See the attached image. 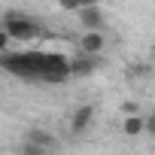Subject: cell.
Returning <instances> with one entry per match:
<instances>
[{
  "label": "cell",
  "instance_id": "2",
  "mask_svg": "<svg viewBox=\"0 0 155 155\" xmlns=\"http://www.w3.org/2000/svg\"><path fill=\"white\" fill-rule=\"evenodd\" d=\"M3 34L9 40H18V43H28L34 37H40V25L37 18L25 15V12H6L3 15Z\"/></svg>",
  "mask_w": 155,
  "mask_h": 155
},
{
  "label": "cell",
  "instance_id": "3",
  "mask_svg": "<svg viewBox=\"0 0 155 155\" xmlns=\"http://www.w3.org/2000/svg\"><path fill=\"white\" fill-rule=\"evenodd\" d=\"M91 119H94V107H79V110L73 113V119H70V134L79 137V134L91 125Z\"/></svg>",
  "mask_w": 155,
  "mask_h": 155
},
{
  "label": "cell",
  "instance_id": "6",
  "mask_svg": "<svg viewBox=\"0 0 155 155\" xmlns=\"http://www.w3.org/2000/svg\"><path fill=\"white\" fill-rule=\"evenodd\" d=\"M79 49H82V55H101V49H104V34H101V31H88V34L82 37Z\"/></svg>",
  "mask_w": 155,
  "mask_h": 155
},
{
  "label": "cell",
  "instance_id": "7",
  "mask_svg": "<svg viewBox=\"0 0 155 155\" xmlns=\"http://www.w3.org/2000/svg\"><path fill=\"white\" fill-rule=\"evenodd\" d=\"M146 131V119L143 116H128L125 119V134L128 137H137V134H143Z\"/></svg>",
  "mask_w": 155,
  "mask_h": 155
},
{
  "label": "cell",
  "instance_id": "4",
  "mask_svg": "<svg viewBox=\"0 0 155 155\" xmlns=\"http://www.w3.org/2000/svg\"><path fill=\"white\" fill-rule=\"evenodd\" d=\"M97 67H101V58H97V55H82V58L70 61V70H73V76H88V73H94Z\"/></svg>",
  "mask_w": 155,
  "mask_h": 155
},
{
  "label": "cell",
  "instance_id": "10",
  "mask_svg": "<svg viewBox=\"0 0 155 155\" xmlns=\"http://www.w3.org/2000/svg\"><path fill=\"white\" fill-rule=\"evenodd\" d=\"M49 149L46 146H40V143H34V140H25L21 143V155H46Z\"/></svg>",
  "mask_w": 155,
  "mask_h": 155
},
{
  "label": "cell",
  "instance_id": "11",
  "mask_svg": "<svg viewBox=\"0 0 155 155\" xmlns=\"http://www.w3.org/2000/svg\"><path fill=\"white\" fill-rule=\"evenodd\" d=\"M146 134H152V137H155V113H152V116H146Z\"/></svg>",
  "mask_w": 155,
  "mask_h": 155
},
{
  "label": "cell",
  "instance_id": "12",
  "mask_svg": "<svg viewBox=\"0 0 155 155\" xmlns=\"http://www.w3.org/2000/svg\"><path fill=\"white\" fill-rule=\"evenodd\" d=\"M152 61H155V55H152Z\"/></svg>",
  "mask_w": 155,
  "mask_h": 155
},
{
  "label": "cell",
  "instance_id": "1",
  "mask_svg": "<svg viewBox=\"0 0 155 155\" xmlns=\"http://www.w3.org/2000/svg\"><path fill=\"white\" fill-rule=\"evenodd\" d=\"M0 67H3L9 76H18V79L28 82H67L73 70L70 61L58 52H40V49H25V52H3L0 55Z\"/></svg>",
  "mask_w": 155,
  "mask_h": 155
},
{
  "label": "cell",
  "instance_id": "8",
  "mask_svg": "<svg viewBox=\"0 0 155 155\" xmlns=\"http://www.w3.org/2000/svg\"><path fill=\"white\" fill-rule=\"evenodd\" d=\"M25 140H34V143H40V146H46V149H52L55 146V137L49 134V131H40V128H34V131H28V137Z\"/></svg>",
  "mask_w": 155,
  "mask_h": 155
},
{
  "label": "cell",
  "instance_id": "9",
  "mask_svg": "<svg viewBox=\"0 0 155 155\" xmlns=\"http://www.w3.org/2000/svg\"><path fill=\"white\" fill-rule=\"evenodd\" d=\"M61 6L70 9V12H79L85 6H97V0H61Z\"/></svg>",
  "mask_w": 155,
  "mask_h": 155
},
{
  "label": "cell",
  "instance_id": "5",
  "mask_svg": "<svg viewBox=\"0 0 155 155\" xmlns=\"http://www.w3.org/2000/svg\"><path fill=\"white\" fill-rule=\"evenodd\" d=\"M79 21H82L88 31H101V28H104V12H101V6H85V9H79Z\"/></svg>",
  "mask_w": 155,
  "mask_h": 155
}]
</instances>
